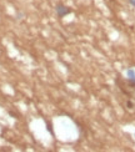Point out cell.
Instances as JSON below:
<instances>
[{"instance_id":"1","label":"cell","mask_w":135,"mask_h":152,"mask_svg":"<svg viewBox=\"0 0 135 152\" xmlns=\"http://www.w3.org/2000/svg\"><path fill=\"white\" fill-rule=\"evenodd\" d=\"M117 82L119 85V88L123 91V94L126 97H129V100H128V102H126V107L128 109H134L135 107V80L118 79Z\"/></svg>"},{"instance_id":"2","label":"cell","mask_w":135,"mask_h":152,"mask_svg":"<svg viewBox=\"0 0 135 152\" xmlns=\"http://www.w3.org/2000/svg\"><path fill=\"white\" fill-rule=\"evenodd\" d=\"M70 12H72V9H70L69 6H65L64 4H58L56 5V14L59 18L66 16L68 14H70Z\"/></svg>"},{"instance_id":"3","label":"cell","mask_w":135,"mask_h":152,"mask_svg":"<svg viewBox=\"0 0 135 152\" xmlns=\"http://www.w3.org/2000/svg\"><path fill=\"white\" fill-rule=\"evenodd\" d=\"M126 77L130 80H135V70L133 69H128L126 70Z\"/></svg>"},{"instance_id":"4","label":"cell","mask_w":135,"mask_h":152,"mask_svg":"<svg viewBox=\"0 0 135 152\" xmlns=\"http://www.w3.org/2000/svg\"><path fill=\"white\" fill-rule=\"evenodd\" d=\"M129 4H130V5H133L134 8H135V0H129Z\"/></svg>"}]
</instances>
